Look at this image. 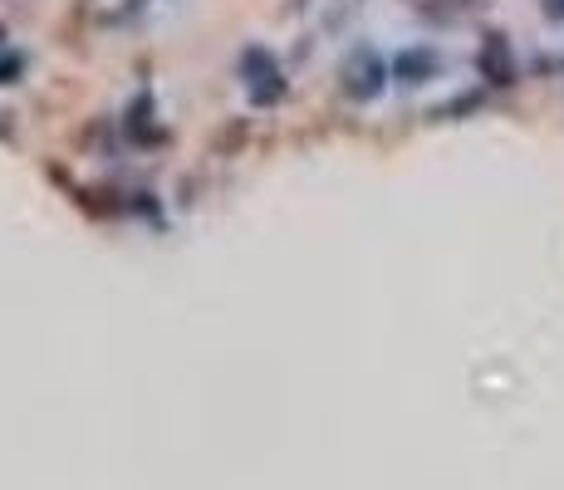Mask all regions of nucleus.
<instances>
[{"label": "nucleus", "mask_w": 564, "mask_h": 490, "mask_svg": "<svg viewBox=\"0 0 564 490\" xmlns=\"http://www.w3.org/2000/svg\"><path fill=\"white\" fill-rule=\"evenodd\" d=\"M545 6H550V10H555V15H564V0H545Z\"/></svg>", "instance_id": "f257e3e1"}]
</instances>
